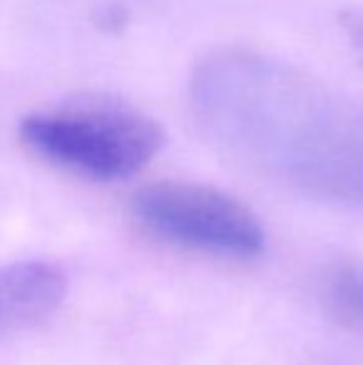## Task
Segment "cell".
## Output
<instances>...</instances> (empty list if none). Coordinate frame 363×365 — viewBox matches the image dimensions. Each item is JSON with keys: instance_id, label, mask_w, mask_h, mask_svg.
Instances as JSON below:
<instances>
[{"instance_id": "obj_4", "label": "cell", "mask_w": 363, "mask_h": 365, "mask_svg": "<svg viewBox=\"0 0 363 365\" xmlns=\"http://www.w3.org/2000/svg\"><path fill=\"white\" fill-rule=\"evenodd\" d=\"M329 301L346 321L363 326V264H346L331 274Z\"/></svg>"}, {"instance_id": "obj_1", "label": "cell", "mask_w": 363, "mask_h": 365, "mask_svg": "<svg viewBox=\"0 0 363 365\" xmlns=\"http://www.w3.org/2000/svg\"><path fill=\"white\" fill-rule=\"evenodd\" d=\"M20 137L45 162L95 182L132 177L165 145V132L152 117L105 100L73 102L25 117Z\"/></svg>"}, {"instance_id": "obj_3", "label": "cell", "mask_w": 363, "mask_h": 365, "mask_svg": "<svg viewBox=\"0 0 363 365\" xmlns=\"http://www.w3.org/2000/svg\"><path fill=\"white\" fill-rule=\"evenodd\" d=\"M68 293V279L53 261L30 259L0 266V336L30 328L55 313Z\"/></svg>"}, {"instance_id": "obj_2", "label": "cell", "mask_w": 363, "mask_h": 365, "mask_svg": "<svg viewBox=\"0 0 363 365\" xmlns=\"http://www.w3.org/2000/svg\"><path fill=\"white\" fill-rule=\"evenodd\" d=\"M132 217L167 244L227 259H252L267 246L262 221L247 204L204 184H147L132 199Z\"/></svg>"}]
</instances>
